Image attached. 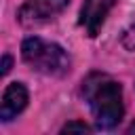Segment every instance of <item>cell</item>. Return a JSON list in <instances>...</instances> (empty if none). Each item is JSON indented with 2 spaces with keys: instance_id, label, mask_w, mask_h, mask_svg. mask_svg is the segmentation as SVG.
<instances>
[{
  "instance_id": "1",
  "label": "cell",
  "mask_w": 135,
  "mask_h": 135,
  "mask_svg": "<svg viewBox=\"0 0 135 135\" xmlns=\"http://www.w3.org/2000/svg\"><path fill=\"white\" fill-rule=\"evenodd\" d=\"M82 93L91 105L97 129H112L120 122L124 105H122V89L116 80L95 72L82 82Z\"/></svg>"
},
{
  "instance_id": "8",
  "label": "cell",
  "mask_w": 135,
  "mask_h": 135,
  "mask_svg": "<svg viewBox=\"0 0 135 135\" xmlns=\"http://www.w3.org/2000/svg\"><path fill=\"white\" fill-rule=\"evenodd\" d=\"M11 63H13V59H11L8 55H4V57H2V76H6V74H8Z\"/></svg>"
},
{
  "instance_id": "6",
  "label": "cell",
  "mask_w": 135,
  "mask_h": 135,
  "mask_svg": "<svg viewBox=\"0 0 135 135\" xmlns=\"http://www.w3.org/2000/svg\"><path fill=\"white\" fill-rule=\"evenodd\" d=\"M61 131H63V133H70V131H80V133H89L91 129H89V124H84V122H76V120H74V122H68V124H65V127H63Z\"/></svg>"
},
{
  "instance_id": "5",
  "label": "cell",
  "mask_w": 135,
  "mask_h": 135,
  "mask_svg": "<svg viewBox=\"0 0 135 135\" xmlns=\"http://www.w3.org/2000/svg\"><path fill=\"white\" fill-rule=\"evenodd\" d=\"M27 105V89L21 82H11L2 95V103H0V118L4 122L13 120L17 114L23 112V108Z\"/></svg>"
},
{
  "instance_id": "4",
  "label": "cell",
  "mask_w": 135,
  "mask_h": 135,
  "mask_svg": "<svg viewBox=\"0 0 135 135\" xmlns=\"http://www.w3.org/2000/svg\"><path fill=\"white\" fill-rule=\"evenodd\" d=\"M114 2L116 0H84L80 11V25L86 30L89 36H97Z\"/></svg>"
},
{
  "instance_id": "3",
  "label": "cell",
  "mask_w": 135,
  "mask_h": 135,
  "mask_svg": "<svg viewBox=\"0 0 135 135\" xmlns=\"http://www.w3.org/2000/svg\"><path fill=\"white\" fill-rule=\"evenodd\" d=\"M68 4L70 0H25V4L17 13V19L21 25H38L63 13Z\"/></svg>"
},
{
  "instance_id": "7",
  "label": "cell",
  "mask_w": 135,
  "mask_h": 135,
  "mask_svg": "<svg viewBox=\"0 0 135 135\" xmlns=\"http://www.w3.org/2000/svg\"><path fill=\"white\" fill-rule=\"evenodd\" d=\"M122 44H124L129 51H135V27H131V30L124 34V38H122Z\"/></svg>"
},
{
  "instance_id": "9",
  "label": "cell",
  "mask_w": 135,
  "mask_h": 135,
  "mask_svg": "<svg viewBox=\"0 0 135 135\" xmlns=\"http://www.w3.org/2000/svg\"><path fill=\"white\" fill-rule=\"evenodd\" d=\"M129 133H135V122H133V124L129 127Z\"/></svg>"
},
{
  "instance_id": "2",
  "label": "cell",
  "mask_w": 135,
  "mask_h": 135,
  "mask_svg": "<svg viewBox=\"0 0 135 135\" xmlns=\"http://www.w3.org/2000/svg\"><path fill=\"white\" fill-rule=\"evenodd\" d=\"M21 57L27 65H32L36 72L46 76H63L70 72V57L68 53L55 44L46 42L38 36H30L21 44Z\"/></svg>"
}]
</instances>
